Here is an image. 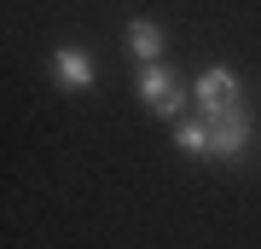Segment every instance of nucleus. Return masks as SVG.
Segmentation results:
<instances>
[{"instance_id": "4", "label": "nucleus", "mask_w": 261, "mask_h": 249, "mask_svg": "<svg viewBox=\"0 0 261 249\" xmlns=\"http://www.w3.org/2000/svg\"><path fill=\"white\" fill-rule=\"evenodd\" d=\"M53 81L70 87V93H87L93 87V58H87L82 46H58L53 52Z\"/></svg>"}, {"instance_id": "3", "label": "nucleus", "mask_w": 261, "mask_h": 249, "mask_svg": "<svg viewBox=\"0 0 261 249\" xmlns=\"http://www.w3.org/2000/svg\"><path fill=\"white\" fill-rule=\"evenodd\" d=\"M197 104H203V110L215 116V110H232V104H238V75L232 70H226V64H215V70H203V75H197Z\"/></svg>"}, {"instance_id": "5", "label": "nucleus", "mask_w": 261, "mask_h": 249, "mask_svg": "<svg viewBox=\"0 0 261 249\" xmlns=\"http://www.w3.org/2000/svg\"><path fill=\"white\" fill-rule=\"evenodd\" d=\"M128 52L140 58V64H157V52H163V29L151 23V18H134V23H128Z\"/></svg>"}, {"instance_id": "2", "label": "nucleus", "mask_w": 261, "mask_h": 249, "mask_svg": "<svg viewBox=\"0 0 261 249\" xmlns=\"http://www.w3.org/2000/svg\"><path fill=\"white\" fill-rule=\"evenodd\" d=\"M250 151V110L232 104V110L209 116V157H244Z\"/></svg>"}, {"instance_id": "1", "label": "nucleus", "mask_w": 261, "mask_h": 249, "mask_svg": "<svg viewBox=\"0 0 261 249\" xmlns=\"http://www.w3.org/2000/svg\"><path fill=\"white\" fill-rule=\"evenodd\" d=\"M140 99L157 116H180V110H186V81H180L174 70H163V64H145L140 70Z\"/></svg>"}, {"instance_id": "6", "label": "nucleus", "mask_w": 261, "mask_h": 249, "mask_svg": "<svg viewBox=\"0 0 261 249\" xmlns=\"http://www.w3.org/2000/svg\"><path fill=\"white\" fill-rule=\"evenodd\" d=\"M174 145L186 157H209V122H180L174 128Z\"/></svg>"}]
</instances>
